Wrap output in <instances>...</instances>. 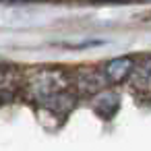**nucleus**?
Listing matches in <instances>:
<instances>
[{"label": "nucleus", "instance_id": "423d86ee", "mask_svg": "<svg viewBox=\"0 0 151 151\" xmlns=\"http://www.w3.org/2000/svg\"><path fill=\"white\" fill-rule=\"evenodd\" d=\"M4 87V70H0V89Z\"/></svg>", "mask_w": 151, "mask_h": 151}, {"label": "nucleus", "instance_id": "f03ea898", "mask_svg": "<svg viewBox=\"0 0 151 151\" xmlns=\"http://www.w3.org/2000/svg\"><path fill=\"white\" fill-rule=\"evenodd\" d=\"M134 66V58L132 56H120V58H112L110 62H106V66L101 68V75L106 79V83H122L130 77Z\"/></svg>", "mask_w": 151, "mask_h": 151}, {"label": "nucleus", "instance_id": "20e7f679", "mask_svg": "<svg viewBox=\"0 0 151 151\" xmlns=\"http://www.w3.org/2000/svg\"><path fill=\"white\" fill-rule=\"evenodd\" d=\"M149 75H151V70H149V58L145 56L141 62L134 60V66H132V73H130V77H132V87H134L137 91L147 93V91H149Z\"/></svg>", "mask_w": 151, "mask_h": 151}, {"label": "nucleus", "instance_id": "7ed1b4c3", "mask_svg": "<svg viewBox=\"0 0 151 151\" xmlns=\"http://www.w3.org/2000/svg\"><path fill=\"white\" fill-rule=\"evenodd\" d=\"M75 85L81 93H87V95H93V93H99L104 89L106 79L101 75V70H95V68H81L77 75H75Z\"/></svg>", "mask_w": 151, "mask_h": 151}, {"label": "nucleus", "instance_id": "39448f33", "mask_svg": "<svg viewBox=\"0 0 151 151\" xmlns=\"http://www.w3.org/2000/svg\"><path fill=\"white\" fill-rule=\"evenodd\" d=\"M118 104H120L118 95H114V93H101L99 99L95 101V110L104 118H112L116 114V110H118Z\"/></svg>", "mask_w": 151, "mask_h": 151}, {"label": "nucleus", "instance_id": "f257e3e1", "mask_svg": "<svg viewBox=\"0 0 151 151\" xmlns=\"http://www.w3.org/2000/svg\"><path fill=\"white\" fill-rule=\"evenodd\" d=\"M68 87H70V77L58 68H40L29 77L27 83L29 97L35 104L56 112L73 108L75 97L70 95Z\"/></svg>", "mask_w": 151, "mask_h": 151}]
</instances>
